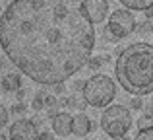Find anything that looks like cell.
<instances>
[{
	"label": "cell",
	"instance_id": "1",
	"mask_svg": "<svg viewBox=\"0 0 153 140\" xmlns=\"http://www.w3.org/2000/svg\"><path fill=\"white\" fill-rule=\"evenodd\" d=\"M0 45L22 74L52 86L87 64L95 25L82 0H12L0 16Z\"/></svg>",
	"mask_w": 153,
	"mask_h": 140
},
{
	"label": "cell",
	"instance_id": "2",
	"mask_svg": "<svg viewBox=\"0 0 153 140\" xmlns=\"http://www.w3.org/2000/svg\"><path fill=\"white\" fill-rule=\"evenodd\" d=\"M114 76L126 94L136 97L153 94V45L132 43L120 51L114 64Z\"/></svg>",
	"mask_w": 153,
	"mask_h": 140
},
{
	"label": "cell",
	"instance_id": "3",
	"mask_svg": "<svg viewBox=\"0 0 153 140\" xmlns=\"http://www.w3.org/2000/svg\"><path fill=\"white\" fill-rule=\"evenodd\" d=\"M82 95L87 105L93 107H107L116 95V88L108 76L105 74H93L85 80V86L82 90Z\"/></svg>",
	"mask_w": 153,
	"mask_h": 140
},
{
	"label": "cell",
	"instance_id": "4",
	"mask_svg": "<svg viewBox=\"0 0 153 140\" xmlns=\"http://www.w3.org/2000/svg\"><path fill=\"white\" fill-rule=\"evenodd\" d=\"M101 127L114 140L126 136L132 127L130 109L124 105H108V109H105V113L101 115Z\"/></svg>",
	"mask_w": 153,
	"mask_h": 140
},
{
	"label": "cell",
	"instance_id": "5",
	"mask_svg": "<svg viewBox=\"0 0 153 140\" xmlns=\"http://www.w3.org/2000/svg\"><path fill=\"white\" fill-rule=\"evenodd\" d=\"M107 29L111 31V35L116 39V41L128 37V35L136 29V18H134V14H132L130 10H126V8H118V10H114L111 14L108 23H107Z\"/></svg>",
	"mask_w": 153,
	"mask_h": 140
},
{
	"label": "cell",
	"instance_id": "6",
	"mask_svg": "<svg viewBox=\"0 0 153 140\" xmlns=\"http://www.w3.org/2000/svg\"><path fill=\"white\" fill-rule=\"evenodd\" d=\"M37 127L29 119H19L10 129V140H37Z\"/></svg>",
	"mask_w": 153,
	"mask_h": 140
},
{
	"label": "cell",
	"instance_id": "7",
	"mask_svg": "<svg viewBox=\"0 0 153 140\" xmlns=\"http://www.w3.org/2000/svg\"><path fill=\"white\" fill-rule=\"evenodd\" d=\"M87 18L95 23H101L108 12V0H82Z\"/></svg>",
	"mask_w": 153,
	"mask_h": 140
},
{
	"label": "cell",
	"instance_id": "8",
	"mask_svg": "<svg viewBox=\"0 0 153 140\" xmlns=\"http://www.w3.org/2000/svg\"><path fill=\"white\" fill-rule=\"evenodd\" d=\"M93 123H91V119L87 117L85 113H78L72 117V133L76 134V136H85V134H89L91 130H93Z\"/></svg>",
	"mask_w": 153,
	"mask_h": 140
},
{
	"label": "cell",
	"instance_id": "9",
	"mask_svg": "<svg viewBox=\"0 0 153 140\" xmlns=\"http://www.w3.org/2000/svg\"><path fill=\"white\" fill-rule=\"evenodd\" d=\"M52 133L58 136H68L72 133V115L64 111L52 117Z\"/></svg>",
	"mask_w": 153,
	"mask_h": 140
},
{
	"label": "cell",
	"instance_id": "10",
	"mask_svg": "<svg viewBox=\"0 0 153 140\" xmlns=\"http://www.w3.org/2000/svg\"><path fill=\"white\" fill-rule=\"evenodd\" d=\"M22 88V78L16 72H10L2 78V90L4 91H18Z\"/></svg>",
	"mask_w": 153,
	"mask_h": 140
},
{
	"label": "cell",
	"instance_id": "11",
	"mask_svg": "<svg viewBox=\"0 0 153 140\" xmlns=\"http://www.w3.org/2000/svg\"><path fill=\"white\" fill-rule=\"evenodd\" d=\"M126 8L130 10H142L146 12L147 8H153V0H120Z\"/></svg>",
	"mask_w": 153,
	"mask_h": 140
},
{
	"label": "cell",
	"instance_id": "12",
	"mask_svg": "<svg viewBox=\"0 0 153 140\" xmlns=\"http://www.w3.org/2000/svg\"><path fill=\"white\" fill-rule=\"evenodd\" d=\"M85 105H87L85 99H83L79 94H72L70 97H66V107H72V109H79V111H82V109H85Z\"/></svg>",
	"mask_w": 153,
	"mask_h": 140
},
{
	"label": "cell",
	"instance_id": "13",
	"mask_svg": "<svg viewBox=\"0 0 153 140\" xmlns=\"http://www.w3.org/2000/svg\"><path fill=\"white\" fill-rule=\"evenodd\" d=\"M107 61H111V57H108V55H99V57L89 58V61H87V66H89V68L95 72V70H99V68H101V66H103Z\"/></svg>",
	"mask_w": 153,
	"mask_h": 140
},
{
	"label": "cell",
	"instance_id": "14",
	"mask_svg": "<svg viewBox=\"0 0 153 140\" xmlns=\"http://www.w3.org/2000/svg\"><path fill=\"white\" fill-rule=\"evenodd\" d=\"M31 105H33L35 111L43 109V107H45V91H37V95L33 97V103H31Z\"/></svg>",
	"mask_w": 153,
	"mask_h": 140
},
{
	"label": "cell",
	"instance_id": "15",
	"mask_svg": "<svg viewBox=\"0 0 153 140\" xmlns=\"http://www.w3.org/2000/svg\"><path fill=\"white\" fill-rule=\"evenodd\" d=\"M134 140H153V127H147V129H140V133L136 134Z\"/></svg>",
	"mask_w": 153,
	"mask_h": 140
},
{
	"label": "cell",
	"instance_id": "16",
	"mask_svg": "<svg viewBox=\"0 0 153 140\" xmlns=\"http://www.w3.org/2000/svg\"><path fill=\"white\" fill-rule=\"evenodd\" d=\"M12 113H14L16 117H18V115H23L25 113V103L23 101H16L14 105H12Z\"/></svg>",
	"mask_w": 153,
	"mask_h": 140
},
{
	"label": "cell",
	"instance_id": "17",
	"mask_svg": "<svg viewBox=\"0 0 153 140\" xmlns=\"http://www.w3.org/2000/svg\"><path fill=\"white\" fill-rule=\"evenodd\" d=\"M8 119H10V113H8V109L0 103V129H2L4 125L8 123Z\"/></svg>",
	"mask_w": 153,
	"mask_h": 140
},
{
	"label": "cell",
	"instance_id": "18",
	"mask_svg": "<svg viewBox=\"0 0 153 140\" xmlns=\"http://www.w3.org/2000/svg\"><path fill=\"white\" fill-rule=\"evenodd\" d=\"M138 125H140V129H147V127H151V117H149V115H142L140 121H138Z\"/></svg>",
	"mask_w": 153,
	"mask_h": 140
},
{
	"label": "cell",
	"instance_id": "19",
	"mask_svg": "<svg viewBox=\"0 0 153 140\" xmlns=\"http://www.w3.org/2000/svg\"><path fill=\"white\" fill-rule=\"evenodd\" d=\"M56 95H52V94H49V95H45V107L47 109H51V107H56Z\"/></svg>",
	"mask_w": 153,
	"mask_h": 140
},
{
	"label": "cell",
	"instance_id": "20",
	"mask_svg": "<svg viewBox=\"0 0 153 140\" xmlns=\"http://www.w3.org/2000/svg\"><path fill=\"white\" fill-rule=\"evenodd\" d=\"M151 23H149V19H146V22H140L138 23V29H140V33H149V29H151Z\"/></svg>",
	"mask_w": 153,
	"mask_h": 140
},
{
	"label": "cell",
	"instance_id": "21",
	"mask_svg": "<svg viewBox=\"0 0 153 140\" xmlns=\"http://www.w3.org/2000/svg\"><path fill=\"white\" fill-rule=\"evenodd\" d=\"M130 107H132V109H140V111H142V109H143V101H142V97H134V99L130 101Z\"/></svg>",
	"mask_w": 153,
	"mask_h": 140
},
{
	"label": "cell",
	"instance_id": "22",
	"mask_svg": "<svg viewBox=\"0 0 153 140\" xmlns=\"http://www.w3.org/2000/svg\"><path fill=\"white\" fill-rule=\"evenodd\" d=\"M52 90H54V94H64V91H66V86H64V82L52 84Z\"/></svg>",
	"mask_w": 153,
	"mask_h": 140
},
{
	"label": "cell",
	"instance_id": "23",
	"mask_svg": "<svg viewBox=\"0 0 153 140\" xmlns=\"http://www.w3.org/2000/svg\"><path fill=\"white\" fill-rule=\"evenodd\" d=\"M37 140H54V136L51 133H47V130H43V133L37 134Z\"/></svg>",
	"mask_w": 153,
	"mask_h": 140
},
{
	"label": "cell",
	"instance_id": "24",
	"mask_svg": "<svg viewBox=\"0 0 153 140\" xmlns=\"http://www.w3.org/2000/svg\"><path fill=\"white\" fill-rule=\"evenodd\" d=\"M83 86H85V80H76V82H74V90L76 91L83 90Z\"/></svg>",
	"mask_w": 153,
	"mask_h": 140
},
{
	"label": "cell",
	"instance_id": "25",
	"mask_svg": "<svg viewBox=\"0 0 153 140\" xmlns=\"http://www.w3.org/2000/svg\"><path fill=\"white\" fill-rule=\"evenodd\" d=\"M23 95H25V90H22V88H19V90H18V94H16L18 101H23Z\"/></svg>",
	"mask_w": 153,
	"mask_h": 140
},
{
	"label": "cell",
	"instance_id": "26",
	"mask_svg": "<svg viewBox=\"0 0 153 140\" xmlns=\"http://www.w3.org/2000/svg\"><path fill=\"white\" fill-rule=\"evenodd\" d=\"M105 39H107V41H116V39H114V37L111 35V31H108L107 27H105Z\"/></svg>",
	"mask_w": 153,
	"mask_h": 140
},
{
	"label": "cell",
	"instance_id": "27",
	"mask_svg": "<svg viewBox=\"0 0 153 140\" xmlns=\"http://www.w3.org/2000/svg\"><path fill=\"white\" fill-rule=\"evenodd\" d=\"M146 19H153V8H147L146 10Z\"/></svg>",
	"mask_w": 153,
	"mask_h": 140
},
{
	"label": "cell",
	"instance_id": "28",
	"mask_svg": "<svg viewBox=\"0 0 153 140\" xmlns=\"http://www.w3.org/2000/svg\"><path fill=\"white\" fill-rule=\"evenodd\" d=\"M47 113H49V117H56V107H51V109H47Z\"/></svg>",
	"mask_w": 153,
	"mask_h": 140
},
{
	"label": "cell",
	"instance_id": "29",
	"mask_svg": "<svg viewBox=\"0 0 153 140\" xmlns=\"http://www.w3.org/2000/svg\"><path fill=\"white\" fill-rule=\"evenodd\" d=\"M2 66H4V62H2V58H0V70H2Z\"/></svg>",
	"mask_w": 153,
	"mask_h": 140
},
{
	"label": "cell",
	"instance_id": "30",
	"mask_svg": "<svg viewBox=\"0 0 153 140\" xmlns=\"http://www.w3.org/2000/svg\"><path fill=\"white\" fill-rule=\"evenodd\" d=\"M0 140H6V136H4V134H0Z\"/></svg>",
	"mask_w": 153,
	"mask_h": 140
},
{
	"label": "cell",
	"instance_id": "31",
	"mask_svg": "<svg viewBox=\"0 0 153 140\" xmlns=\"http://www.w3.org/2000/svg\"><path fill=\"white\" fill-rule=\"evenodd\" d=\"M151 31H153V27H151Z\"/></svg>",
	"mask_w": 153,
	"mask_h": 140
}]
</instances>
